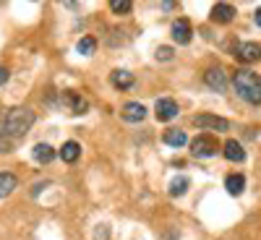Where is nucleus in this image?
I'll return each instance as SVG.
<instances>
[{
  "label": "nucleus",
  "instance_id": "nucleus-5",
  "mask_svg": "<svg viewBox=\"0 0 261 240\" xmlns=\"http://www.w3.org/2000/svg\"><path fill=\"white\" fill-rule=\"evenodd\" d=\"M204 84L209 86L212 92H225L227 89V76H225L222 68H209L204 73Z\"/></svg>",
  "mask_w": 261,
  "mask_h": 240
},
{
  "label": "nucleus",
  "instance_id": "nucleus-25",
  "mask_svg": "<svg viewBox=\"0 0 261 240\" xmlns=\"http://www.w3.org/2000/svg\"><path fill=\"white\" fill-rule=\"evenodd\" d=\"M256 24H258V26H261V8H258V11H256Z\"/></svg>",
  "mask_w": 261,
  "mask_h": 240
},
{
  "label": "nucleus",
  "instance_id": "nucleus-6",
  "mask_svg": "<svg viewBox=\"0 0 261 240\" xmlns=\"http://www.w3.org/2000/svg\"><path fill=\"white\" fill-rule=\"evenodd\" d=\"M154 113H157L160 120H172V118H178V102L170 99V97H162V99H157Z\"/></svg>",
  "mask_w": 261,
  "mask_h": 240
},
{
  "label": "nucleus",
  "instance_id": "nucleus-1",
  "mask_svg": "<svg viewBox=\"0 0 261 240\" xmlns=\"http://www.w3.org/2000/svg\"><path fill=\"white\" fill-rule=\"evenodd\" d=\"M34 120H37L34 110H29V107H13V110L6 113L3 123H0V136L16 141L34 125Z\"/></svg>",
  "mask_w": 261,
  "mask_h": 240
},
{
  "label": "nucleus",
  "instance_id": "nucleus-10",
  "mask_svg": "<svg viewBox=\"0 0 261 240\" xmlns=\"http://www.w3.org/2000/svg\"><path fill=\"white\" fill-rule=\"evenodd\" d=\"M232 18H235V6H230V3H217L212 8V21L214 24H230Z\"/></svg>",
  "mask_w": 261,
  "mask_h": 240
},
{
  "label": "nucleus",
  "instance_id": "nucleus-13",
  "mask_svg": "<svg viewBox=\"0 0 261 240\" xmlns=\"http://www.w3.org/2000/svg\"><path fill=\"white\" fill-rule=\"evenodd\" d=\"M32 157H34V162H39V165H50V162L55 159V149H53L50 144H34Z\"/></svg>",
  "mask_w": 261,
  "mask_h": 240
},
{
  "label": "nucleus",
  "instance_id": "nucleus-20",
  "mask_svg": "<svg viewBox=\"0 0 261 240\" xmlns=\"http://www.w3.org/2000/svg\"><path fill=\"white\" fill-rule=\"evenodd\" d=\"M188 178H175V180H172L170 183V196H175V199H178V196H183L186 191H188Z\"/></svg>",
  "mask_w": 261,
  "mask_h": 240
},
{
  "label": "nucleus",
  "instance_id": "nucleus-14",
  "mask_svg": "<svg viewBox=\"0 0 261 240\" xmlns=\"http://www.w3.org/2000/svg\"><path fill=\"white\" fill-rule=\"evenodd\" d=\"M79 157H81V144H79V141H65L63 149H60V159L68 162V165H73Z\"/></svg>",
  "mask_w": 261,
  "mask_h": 240
},
{
  "label": "nucleus",
  "instance_id": "nucleus-7",
  "mask_svg": "<svg viewBox=\"0 0 261 240\" xmlns=\"http://www.w3.org/2000/svg\"><path fill=\"white\" fill-rule=\"evenodd\" d=\"M110 84L115 86V89H120V92H128V89L136 86V76L130 71H113L110 73Z\"/></svg>",
  "mask_w": 261,
  "mask_h": 240
},
{
  "label": "nucleus",
  "instance_id": "nucleus-9",
  "mask_svg": "<svg viewBox=\"0 0 261 240\" xmlns=\"http://www.w3.org/2000/svg\"><path fill=\"white\" fill-rule=\"evenodd\" d=\"M235 52H238V58L246 60V63H256V60H261V45H256V42H241Z\"/></svg>",
  "mask_w": 261,
  "mask_h": 240
},
{
  "label": "nucleus",
  "instance_id": "nucleus-4",
  "mask_svg": "<svg viewBox=\"0 0 261 240\" xmlns=\"http://www.w3.org/2000/svg\"><path fill=\"white\" fill-rule=\"evenodd\" d=\"M191 154L193 157H212V154H217V141L212 136H196L191 141Z\"/></svg>",
  "mask_w": 261,
  "mask_h": 240
},
{
  "label": "nucleus",
  "instance_id": "nucleus-11",
  "mask_svg": "<svg viewBox=\"0 0 261 240\" xmlns=\"http://www.w3.org/2000/svg\"><path fill=\"white\" fill-rule=\"evenodd\" d=\"M146 118V107L139 104V102H125L123 107V120L125 123H141Z\"/></svg>",
  "mask_w": 261,
  "mask_h": 240
},
{
  "label": "nucleus",
  "instance_id": "nucleus-3",
  "mask_svg": "<svg viewBox=\"0 0 261 240\" xmlns=\"http://www.w3.org/2000/svg\"><path fill=\"white\" fill-rule=\"evenodd\" d=\"M193 125L196 128H209V130H217V134H227L230 130V120L220 118V115H209V113H199L193 118Z\"/></svg>",
  "mask_w": 261,
  "mask_h": 240
},
{
  "label": "nucleus",
  "instance_id": "nucleus-23",
  "mask_svg": "<svg viewBox=\"0 0 261 240\" xmlns=\"http://www.w3.org/2000/svg\"><path fill=\"white\" fill-rule=\"evenodd\" d=\"M16 144L11 141V139H6V136H0V154H6V151H11Z\"/></svg>",
  "mask_w": 261,
  "mask_h": 240
},
{
  "label": "nucleus",
  "instance_id": "nucleus-18",
  "mask_svg": "<svg viewBox=\"0 0 261 240\" xmlns=\"http://www.w3.org/2000/svg\"><path fill=\"white\" fill-rule=\"evenodd\" d=\"M225 157L230 162H243L246 159V149L241 146V141H227L225 144Z\"/></svg>",
  "mask_w": 261,
  "mask_h": 240
},
{
  "label": "nucleus",
  "instance_id": "nucleus-12",
  "mask_svg": "<svg viewBox=\"0 0 261 240\" xmlns=\"http://www.w3.org/2000/svg\"><path fill=\"white\" fill-rule=\"evenodd\" d=\"M162 141L167 146H172V149H180V146L188 144V136H186V130H180V128H167L162 134Z\"/></svg>",
  "mask_w": 261,
  "mask_h": 240
},
{
  "label": "nucleus",
  "instance_id": "nucleus-17",
  "mask_svg": "<svg viewBox=\"0 0 261 240\" xmlns=\"http://www.w3.org/2000/svg\"><path fill=\"white\" fill-rule=\"evenodd\" d=\"M18 185V178L13 175V172H0V199H6V196H11Z\"/></svg>",
  "mask_w": 261,
  "mask_h": 240
},
{
  "label": "nucleus",
  "instance_id": "nucleus-24",
  "mask_svg": "<svg viewBox=\"0 0 261 240\" xmlns=\"http://www.w3.org/2000/svg\"><path fill=\"white\" fill-rule=\"evenodd\" d=\"M6 81H8V71H6V68H0V86H3Z\"/></svg>",
  "mask_w": 261,
  "mask_h": 240
},
{
  "label": "nucleus",
  "instance_id": "nucleus-15",
  "mask_svg": "<svg viewBox=\"0 0 261 240\" xmlns=\"http://www.w3.org/2000/svg\"><path fill=\"white\" fill-rule=\"evenodd\" d=\"M225 188H227L230 196H241L246 191V178L241 175V172H232V175H227V180H225Z\"/></svg>",
  "mask_w": 261,
  "mask_h": 240
},
{
  "label": "nucleus",
  "instance_id": "nucleus-2",
  "mask_svg": "<svg viewBox=\"0 0 261 240\" xmlns=\"http://www.w3.org/2000/svg\"><path fill=\"white\" fill-rule=\"evenodd\" d=\"M232 86L241 99L251 104H261V76H256L253 71H238L232 78Z\"/></svg>",
  "mask_w": 261,
  "mask_h": 240
},
{
  "label": "nucleus",
  "instance_id": "nucleus-22",
  "mask_svg": "<svg viewBox=\"0 0 261 240\" xmlns=\"http://www.w3.org/2000/svg\"><path fill=\"white\" fill-rule=\"evenodd\" d=\"M157 60H162V63H167V60H172V47H157Z\"/></svg>",
  "mask_w": 261,
  "mask_h": 240
},
{
  "label": "nucleus",
  "instance_id": "nucleus-8",
  "mask_svg": "<svg viewBox=\"0 0 261 240\" xmlns=\"http://www.w3.org/2000/svg\"><path fill=\"white\" fill-rule=\"evenodd\" d=\"M191 37H193V32H191L188 18H175V24H172V39H175L178 45H188Z\"/></svg>",
  "mask_w": 261,
  "mask_h": 240
},
{
  "label": "nucleus",
  "instance_id": "nucleus-16",
  "mask_svg": "<svg viewBox=\"0 0 261 240\" xmlns=\"http://www.w3.org/2000/svg\"><path fill=\"white\" fill-rule=\"evenodd\" d=\"M65 99H68V110H71L73 115H84L86 110H89V102H86L81 94H73V92H68V94H65Z\"/></svg>",
  "mask_w": 261,
  "mask_h": 240
},
{
  "label": "nucleus",
  "instance_id": "nucleus-19",
  "mask_svg": "<svg viewBox=\"0 0 261 240\" xmlns=\"http://www.w3.org/2000/svg\"><path fill=\"white\" fill-rule=\"evenodd\" d=\"M94 50H97V37H92V34H86V37H81L76 42V52L79 55H94Z\"/></svg>",
  "mask_w": 261,
  "mask_h": 240
},
{
  "label": "nucleus",
  "instance_id": "nucleus-21",
  "mask_svg": "<svg viewBox=\"0 0 261 240\" xmlns=\"http://www.w3.org/2000/svg\"><path fill=\"white\" fill-rule=\"evenodd\" d=\"M110 8H113V13H130V3H128V0H113Z\"/></svg>",
  "mask_w": 261,
  "mask_h": 240
}]
</instances>
